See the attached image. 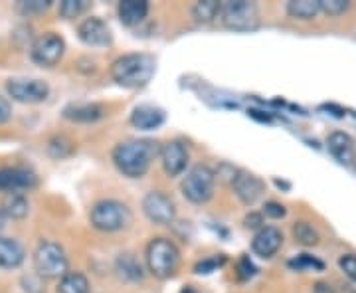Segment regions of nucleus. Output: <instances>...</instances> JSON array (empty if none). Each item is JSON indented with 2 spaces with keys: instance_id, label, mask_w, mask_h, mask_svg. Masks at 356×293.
Here are the masks:
<instances>
[{
  "instance_id": "15",
  "label": "nucleus",
  "mask_w": 356,
  "mask_h": 293,
  "mask_svg": "<svg viewBox=\"0 0 356 293\" xmlns=\"http://www.w3.org/2000/svg\"><path fill=\"white\" fill-rule=\"evenodd\" d=\"M281 244H283L281 230L275 228V226H264L255 232L254 240H252V250L259 258H273L280 252Z\"/></svg>"
},
{
  "instance_id": "13",
  "label": "nucleus",
  "mask_w": 356,
  "mask_h": 293,
  "mask_svg": "<svg viewBox=\"0 0 356 293\" xmlns=\"http://www.w3.org/2000/svg\"><path fill=\"white\" fill-rule=\"evenodd\" d=\"M77 36L83 44H88L91 48H103V46H109L111 44V30L109 26L103 22L102 18L97 16H91V18H86L79 28H77Z\"/></svg>"
},
{
  "instance_id": "5",
  "label": "nucleus",
  "mask_w": 356,
  "mask_h": 293,
  "mask_svg": "<svg viewBox=\"0 0 356 293\" xmlns=\"http://www.w3.org/2000/svg\"><path fill=\"white\" fill-rule=\"evenodd\" d=\"M89 220H91V226L99 232H119V230L129 228V224L133 222V214L127 204L109 198V200L97 203L91 208Z\"/></svg>"
},
{
  "instance_id": "23",
  "label": "nucleus",
  "mask_w": 356,
  "mask_h": 293,
  "mask_svg": "<svg viewBox=\"0 0 356 293\" xmlns=\"http://www.w3.org/2000/svg\"><path fill=\"white\" fill-rule=\"evenodd\" d=\"M115 269L119 278L125 281H140L143 280V269L140 264L131 254H121L115 262Z\"/></svg>"
},
{
  "instance_id": "10",
  "label": "nucleus",
  "mask_w": 356,
  "mask_h": 293,
  "mask_svg": "<svg viewBox=\"0 0 356 293\" xmlns=\"http://www.w3.org/2000/svg\"><path fill=\"white\" fill-rule=\"evenodd\" d=\"M6 91L18 103H42L48 100L50 88L42 79H26V77H16L6 84Z\"/></svg>"
},
{
  "instance_id": "31",
  "label": "nucleus",
  "mask_w": 356,
  "mask_h": 293,
  "mask_svg": "<svg viewBox=\"0 0 356 293\" xmlns=\"http://www.w3.org/2000/svg\"><path fill=\"white\" fill-rule=\"evenodd\" d=\"M289 266L295 269H318V271L325 268V264H323V262H318V260H315V258H311L309 254H301L297 260L289 262Z\"/></svg>"
},
{
  "instance_id": "21",
  "label": "nucleus",
  "mask_w": 356,
  "mask_h": 293,
  "mask_svg": "<svg viewBox=\"0 0 356 293\" xmlns=\"http://www.w3.org/2000/svg\"><path fill=\"white\" fill-rule=\"evenodd\" d=\"M2 214L8 218H14V220H22V218L28 216V210H30V204H28V198L20 192H13V194H6L4 203H2Z\"/></svg>"
},
{
  "instance_id": "19",
  "label": "nucleus",
  "mask_w": 356,
  "mask_h": 293,
  "mask_svg": "<svg viewBox=\"0 0 356 293\" xmlns=\"http://www.w3.org/2000/svg\"><path fill=\"white\" fill-rule=\"evenodd\" d=\"M64 117L72 123H95L103 117V107L97 103H72L64 109Z\"/></svg>"
},
{
  "instance_id": "1",
  "label": "nucleus",
  "mask_w": 356,
  "mask_h": 293,
  "mask_svg": "<svg viewBox=\"0 0 356 293\" xmlns=\"http://www.w3.org/2000/svg\"><path fill=\"white\" fill-rule=\"evenodd\" d=\"M159 145L149 139H131L115 145L111 159L121 175L129 179H140L151 168L154 157H159Z\"/></svg>"
},
{
  "instance_id": "37",
  "label": "nucleus",
  "mask_w": 356,
  "mask_h": 293,
  "mask_svg": "<svg viewBox=\"0 0 356 293\" xmlns=\"http://www.w3.org/2000/svg\"><path fill=\"white\" fill-rule=\"evenodd\" d=\"M238 269H240V278H242V280H250L255 274L254 264L250 262V258H242L240 264H238Z\"/></svg>"
},
{
  "instance_id": "2",
  "label": "nucleus",
  "mask_w": 356,
  "mask_h": 293,
  "mask_svg": "<svg viewBox=\"0 0 356 293\" xmlns=\"http://www.w3.org/2000/svg\"><path fill=\"white\" fill-rule=\"evenodd\" d=\"M156 72V62L149 54H125L111 64V77L117 86L137 90L145 88Z\"/></svg>"
},
{
  "instance_id": "18",
  "label": "nucleus",
  "mask_w": 356,
  "mask_h": 293,
  "mask_svg": "<svg viewBox=\"0 0 356 293\" xmlns=\"http://www.w3.org/2000/svg\"><path fill=\"white\" fill-rule=\"evenodd\" d=\"M329 153L343 165H350L355 161V143L350 139V135H346L343 131H334L327 139Z\"/></svg>"
},
{
  "instance_id": "34",
  "label": "nucleus",
  "mask_w": 356,
  "mask_h": 293,
  "mask_svg": "<svg viewBox=\"0 0 356 293\" xmlns=\"http://www.w3.org/2000/svg\"><path fill=\"white\" fill-rule=\"evenodd\" d=\"M224 264V258H210V260H204L200 264H196V274H212V271H216L220 266Z\"/></svg>"
},
{
  "instance_id": "24",
  "label": "nucleus",
  "mask_w": 356,
  "mask_h": 293,
  "mask_svg": "<svg viewBox=\"0 0 356 293\" xmlns=\"http://www.w3.org/2000/svg\"><path fill=\"white\" fill-rule=\"evenodd\" d=\"M321 13L318 0H291L287 2V14L297 20H313Z\"/></svg>"
},
{
  "instance_id": "29",
  "label": "nucleus",
  "mask_w": 356,
  "mask_h": 293,
  "mask_svg": "<svg viewBox=\"0 0 356 293\" xmlns=\"http://www.w3.org/2000/svg\"><path fill=\"white\" fill-rule=\"evenodd\" d=\"M89 8L88 0H62L60 2V14L64 18H77L79 14H83Z\"/></svg>"
},
{
  "instance_id": "38",
  "label": "nucleus",
  "mask_w": 356,
  "mask_h": 293,
  "mask_svg": "<svg viewBox=\"0 0 356 293\" xmlns=\"http://www.w3.org/2000/svg\"><path fill=\"white\" fill-rule=\"evenodd\" d=\"M313 293H337L332 290L329 283H325V281H317L315 285H313Z\"/></svg>"
},
{
  "instance_id": "28",
  "label": "nucleus",
  "mask_w": 356,
  "mask_h": 293,
  "mask_svg": "<svg viewBox=\"0 0 356 293\" xmlns=\"http://www.w3.org/2000/svg\"><path fill=\"white\" fill-rule=\"evenodd\" d=\"M51 6L50 0H20V2H16V13L22 14L26 18H30V16H38V14H44L48 8Z\"/></svg>"
},
{
  "instance_id": "6",
  "label": "nucleus",
  "mask_w": 356,
  "mask_h": 293,
  "mask_svg": "<svg viewBox=\"0 0 356 293\" xmlns=\"http://www.w3.org/2000/svg\"><path fill=\"white\" fill-rule=\"evenodd\" d=\"M222 24L234 32H252L259 26V8L250 0H226L222 2L220 16Z\"/></svg>"
},
{
  "instance_id": "32",
  "label": "nucleus",
  "mask_w": 356,
  "mask_h": 293,
  "mask_svg": "<svg viewBox=\"0 0 356 293\" xmlns=\"http://www.w3.org/2000/svg\"><path fill=\"white\" fill-rule=\"evenodd\" d=\"M339 268L343 269V274L346 278L356 281V255L355 254H344L339 260Z\"/></svg>"
},
{
  "instance_id": "36",
  "label": "nucleus",
  "mask_w": 356,
  "mask_h": 293,
  "mask_svg": "<svg viewBox=\"0 0 356 293\" xmlns=\"http://www.w3.org/2000/svg\"><path fill=\"white\" fill-rule=\"evenodd\" d=\"M10 117H13V105H10V102L6 97L0 95V125L8 123Z\"/></svg>"
},
{
  "instance_id": "26",
  "label": "nucleus",
  "mask_w": 356,
  "mask_h": 293,
  "mask_svg": "<svg viewBox=\"0 0 356 293\" xmlns=\"http://www.w3.org/2000/svg\"><path fill=\"white\" fill-rule=\"evenodd\" d=\"M293 238H295V242H299L301 246H317L318 244V234L317 230L313 228L309 222H295L293 224Z\"/></svg>"
},
{
  "instance_id": "17",
  "label": "nucleus",
  "mask_w": 356,
  "mask_h": 293,
  "mask_svg": "<svg viewBox=\"0 0 356 293\" xmlns=\"http://www.w3.org/2000/svg\"><path fill=\"white\" fill-rule=\"evenodd\" d=\"M26 250L14 238L0 236V269H16L24 264Z\"/></svg>"
},
{
  "instance_id": "30",
  "label": "nucleus",
  "mask_w": 356,
  "mask_h": 293,
  "mask_svg": "<svg viewBox=\"0 0 356 293\" xmlns=\"http://www.w3.org/2000/svg\"><path fill=\"white\" fill-rule=\"evenodd\" d=\"M318 8L321 13L329 14V16H339L350 8V2L348 0H318Z\"/></svg>"
},
{
  "instance_id": "9",
  "label": "nucleus",
  "mask_w": 356,
  "mask_h": 293,
  "mask_svg": "<svg viewBox=\"0 0 356 293\" xmlns=\"http://www.w3.org/2000/svg\"><path fill=\"white\" fill-rule=\"evenodd\" d=\"M143 212L154 224H172L177 218V206L172 203V198L161 191H151L145 194L143 198Z\"/></svg>"
},
{
  "instance_id": "33",
  "label": "nucleus",
  "mask_w": 356,
  "mask_h": 293,
  "mask_svg": "<svg viewBox=\"0 0 356 293\" xmlns=\"http://www.w3.org/2000/svg\"><path fill=\"white\" fill-rule=\"evenodd\" d=\"M264 216L267 218H273V220H280L287 214V210H285V206L280 203H275V200H269V203L264 204V212H261Z\"/></svg>"
},
{
  "instance_id": "8",
  "label": "nucleus",
  "mask_w": 356,
  "mask_h": 293,
  "mask_svg": "<svg viewBox=\"0 0 356 293\" xmlns=\"http://www.w3.org/2000/svg\"><path fill=\"white\" fill-rule=\"evenodd\" d=\"M65 52V42L58 34L48 32L44 36H40L32 42L30 46V58L34 64L42 68H54L62 58Z\"/></svg>"
},
{
  "instance_id": "4",
  "label": "nucleus",
  "mask_w": 356,
  "mask_h": 293,
  "mask_svg": "<svg viewBox=\"0 0 356 293\" xmlns=\"http://www.w3.org/2000/svg\"><path fill=\"white\" fill-rule=\"evenodd\" d=\"M34 269L42 280H62L70 271V262L60 244L40 242L34 252Z\"/></svg>"
},
{
  "instance_id": "22",
  "label": "nucleus",
  "mask_w": 356,
  "mask_h": 293,
  "mask_svg": "<svg viewBox=\"0 0 356 293\" xmlns=\"http://www.w3.org/2000/svg\"><path fill=\"white\" fill-rule=\"evenodd\" d=\"M58 293H89L91 285L81 271H67L58 283Z\"/></svg>"
},
{
  "instance_id": "25",
  "label": "nucleus",
  "mask_w": 356,
  "mask_h": 293,
  "mask_svg": "<svg viewBox=\"0 0 356 293\" xmlns=\"http://www.w3.org/2000/svg\"><path fill=\"white\" fill-rule=\"evenodd\" d=\"M220 8H222V2H218V0H200L194 4L192 16L196 22L208 24V22H214L220 16Z\"/></svg>"
},
{
  "instance_id": "39",
  "label": "nucleus",
  "mask_w": 356,
  "mask_h": 293,
  "mask_svg": "<svg viewBox=\"0 0 356 293\" xmlns=\"http://www.w3.org/2000/svg\"><path fill=\"white\" fill-rule=\"evenodd\" d=\"M180 293H198V292H196L194 287H191V285H186V287H184V290H182Z\"/></svg>"
},
{
  "instance_id": "16",
  "label": "nucleus",
  "mask_w": 356,
  "mask_h": 293,
  "mask_svg": "<svg viewBox=\"0 0 356 293\" xmlns=\"http://www.w3.org/2000/svg\"><path fill=\"white\" fill-rule=\"evenodd\" d=\"M166 121L165 109L156 107V105H139L133 109L131 113V125L139 131H153V129H159Z\"/></svg>"
},
{
  "instance_id": "20",
  "label": "nucleus",
  "mask_w": 356,
  "mask_h": 293,
  "mask_svg": "<svg viewBox=\"0 0 356 293\" xmlns=\"http://www.w3.org/2000/svg\"><path fill=\"white\" fill-rule=\"evenodd\" d=\"M119 20L125 26H139L149 14V2L145 0H123L117 6Z\"/></svg>"
},
{
  "instance_id": "11",
  "label": "nucleus",
  "mask_w": 356,
  "mask_h": 293,
  "mask_svg": "<svg viewBox=\"0 0 356 293\" xmlns=\"http://www.w3.org/2000/svg\"><path fill=\"white\" fill-rule=\"evenodd\" d=\"M159 157L168 177H180L188 166V149L182 141H166L159 149Z\"/></svg>"
},
{
  "instance_id": "14",
  "label": "nucleus",
  "mask_w": 356,
  "mask_h": 293,
  "mask_svg": "<svg viewBox=\"0 0 356 293\" xmlns=\"http://www.w3.org/2000/svg\"><path fill=\"white\" fill-rule=\"evenodd\" d=\"M232 189H234L236 196H238L243 204L252 206V204L257 203V200L261 198V194L266 192V182L259 179V177L252 175V173L238 171L236 179L232 182Z\"/></svg>"
},
{
  "instance_id": "7",
  "label": "nucleus",
  "mask_w": 356,
  "mask_h": 293,
  "mask_svg": "<svg viewBox=\"0 0 356 293\" xmlns=\"http://www.w3.org/2000/svg\"><path fill=\"white\" fill-rule=\"evenodd\" d=\"M214 184H216L214 171L206 165H196L186 173V177L180 184V191H182V196L188 203L204 204L212 198Z\"/></svg>"
},
{
  "instance_id": "12",
  "label": "nucleus",
  "mask_w": 356,
  "mask_h": 293,
  "mask_svg": "<svg viewBox=\"0 0 356 293\" xmlns=\"http://www.w3.org/2000/svg\"><path fill=\"white\" fill-rule=\"evenodd\" d=\"M36 184H38V177L30 168H22V166L0 168V192L13 194V192L30 191Z\"/></svg>"
},
{
  "instance_id": "27",
  "label": "nucleus",
  "mask_w": 356,
  "mask_h": 293,
  "mask_svg": "<svg viewBox=\"0 0 356 293\" xmlns=\"http://www.w3.org/2000/svg\"><path fill=\"white\" fill-rule=\"evenodd\" d=\"M74 153V143L65 135H56L54 139L48 141V155L51 159H65Z\"/></svg>"
},
{
  "instance_id": "35",
  "label": "nucleus",
  "mask_w": 356,
  "mask_h": 293,
  "mask_svg": "<svg viewBox=\"0 0 356 293\" xmlns=\"http://www.w3.org/2000/svg\"><path fill=\"white\" fill-rule=\"evenodd\" d=\"M243 226L250 230H261L264 228V214L261 212H250L243 218Z\"/></svg>"
},
{
  "instance_id": "3",
  "label": "nucleus",
  "mask_w": 356,
  "mask_h": 293,
  "mask_svg": "<svg viewBox=\"0 0 356 293\" xmlns=\"http://www.w3.org/2000/svg\"><path fill=\"white\" fill-rule=\"evenodd\" d=\"M147 268L159 280H168L177 274L180 266V252L177 244L168 238H153L145 250Z\"/></svg>"
},
{
  "instance_id": "40",
  "label": "nucleus",
  "mask_w": 356,
  "mask_h": 293,
  "mask_svg": "<svg viewBox=\"0 0 356 293\" xmlns=\"http://www.w3.org/2000/svg\"><path fill=\"white\" fill-rule=\"evenodd\" d=\"M4 214H2V210H0V228H2V224H4Z\"/></svg>"
}]
</instances>
